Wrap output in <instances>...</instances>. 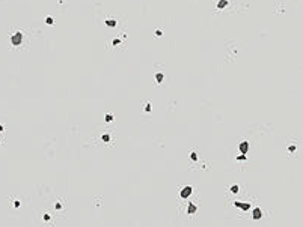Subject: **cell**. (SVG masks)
Instances as JSON below:
<instances>
[{
    "label": "cell",
    "mask_w": 303,
    "mask_h": 227,
    "mask_svg": "<svg viewBox=\"0 0 303 227\" xmlns=\"http://www.w3.org/2000/svg\"><path fill=\"white\" fill-rule=\"evenodd\" d=\"M234 205L238 206V208H241L243 211H249V209H250V205H247V203H240V202H235Z\"/></svg>",
    "instance_id": "8992f818"
},
{
    "label": "cell",
    "mask_w": 303,
    "mask_h": 227,
    "mask_svg": "<svg viewBox=\"0 0 303 227\" xmlns=\"http://www.w3.org/2000/svg\"><path fill=\"white\" fill-rule=\"evenodd\" d=\"M231 191H232V193H238V191H240V187H238V185H232V187H231Z\"/></svg>",
    "instance_id": "8fae6325"
},
{
    "label": "cell",
    "mask_w": 303,
    "mask_h": 227,
    "mask_svg": "<svg viewBox=\"0 0 303 227\" xmlns=\"http://www.w3.org/2000/svg\"><path fill=\"white\" fill-rule=\"evenodd\" d=\"M163 78H165V75H163L161 72L155 74V80H157V83H161V81H163Z\"/></svg>",
    "instance_id": "52a82bcc"
},
{
    "label": "cell",
    "mask_w": 303,
    "mask_h": 227,
    "mask_svg": "<svg viewBox=\"0 0 303 227\" xmlns=\"http://www.w3.org/2000/svg\"><path fill=\"white\" fill-rule=\"evenodd\" d=\"M190 158H192L193 161H196V160H198V155H196V152H192V153H190Z\"/></svg>",
    "instance_id": "9a60e30c"
},
{
    "label": "cell",
    "mask_w": 303,
    "mask_h": 227,
    "mask_svg": "<svg viewBox=\"0 0 303 227\" xmlns=\"http://www.w3.org/2000/svg\"><path fill=\"white\" fill-rule=\"evenodd\" d=\"M5 128H3V125H0V131H3Z\"/></svg>",
    "instance_id": "e0dca14e"
},
{
    "label": "cell",
    "mask_w": 303,
    "mask_h": 227,
    "mask_svg": "<svg viewBox=\"0 0 303 227\" xmlns=\"http://www.w3.org/2000/svg\"><path fill=\"white\" fill-rule=\"evenodd\" d=\"M192 193H193V188H192L190 185L183 187V188H181V191H180V197H181L183 200H185V198H188V197L192 195Z\"/></svg>",
    "instance_id": "6da1fadb"
},
{
    "label": "cell",
    "mask_w": 303,
    "mask_h": 227,
    "mask_svg": "<svg viewBox=\"0 0 303 227\" xmlns=\"http://www.w3.org/2000/svg\"><path fill=\"white\" fill-rule=\"evenodd\" d=\"M106 24L110 26V27H113V26H116V21L115 20H106Z\"/></svg>",
    "instance_id": "ba28073f"
},
{
    "label": "cell",
    "mask_w": 303,
    "mask_h": 227,
    "mask_svg": "<svg viewBox=\"0 0 303 227\" xmlns=\"http://www.w3.org/2000/svg\"><path fill=\"white\" fill-rule=\"evenodd\" d=\"M226 3H228V0H220L219 5H217V8H220V9H222V8H225V5H226Z\"/></svg>",
    "instance_id": "30bf717a"
},
{
    "label": "cell",
    "mask_w": 303,
    "mask_h": 227,
    "mask_svg": "<svg viewBox=\"0 0 303 227\" xmlns=\"http://www.w3.org/2000/svg\"><path fill=\"white\" fill-rule=\"evenodd\" d=\"M240 160H241V161H244V160H246V153H240V155L237 157V161H240Z\"/></svg>",
    "instance_id": "4fadbf2b"
},
{
    "label": "cell",
    "mask_w": 303,
    "mask_h": 227,
    "mask_svg": "<svg viewBox=\"0 0 303 227\" xmlns=\"http://www.w3.org/2000/svg\"><path fill=\"white\" fill-rule=\"evenodd\" d=\"M252 218H253V220H261V218H262V212H261L259 208H255V209H253Z\"/></svg>",
    "instance_id": "277c9868"
},
{
    "label": "cell",
    "mask_w": 303,
    "mask_h": 227,
    "mask_svg": "<svg viewBox=\"0 0 303 227\" xmlns=\"http://www.w3.org/2000/svg\"><path fill=\"white\" fill-rule=\"evenodd\" d=\"M45 23H48V24H53V18H51V17H47V18H45Z\"/></svg>",
    "instance_id": "2e32d148"
},
{
    "label": "cell",
    "mask_w": 303,
    "mask_h": 227,
    "mask_svg": "<svg viewBox=\"0 0 303 227\" xmlns=\"http://www.w3.org/2000/svg\"><path fill=\"white\" fill-rule=\"evenodd\" d=\"M104 119H106V122H112V120H113V114H112V113L106 114V117H104Z\"/></svg>",
    "instance_id": "9c48e42d"
},
{
    "label": "cell",
    "mask_w": 303,
    "mask_h": 227,
    "mask_svg": "<svg viewBox=\"0 0 303 227\" xmlns=\"http://www.w3.org/2000/svg\"><path fill=\"white\" fill-rule=\"evenodd\" d=\"M196 211H198V206H196V205L190 203V205L187 206V214H188V215H193V214H196Z\"/></svg>",
    "instance_id": "5b68a950"
},
{
    "label": "cell",
    "mask_w": 303,
    "mask_h": 227,
    "mask_svg": "<svg viewBox=\"0 0 303 227\" xmlns=\"http://www.w3.org/2000/svg\"><path fill=\"white\" fill-rule=\"evenodd\" d=\"M21 42H23V33L21 32H17L11 36V44L12 45H20Z\"/></svg>",
    "instance_id": "7a4b0ae2"
},
{
    "label": "cell",
    "mask_w": 303,
    "mask_h": 227,
    "mask_svg": "<svg viewBox=\"0 0 303 227\" xmlns=\"http://www.w3.org/2000/svg\"><path fill=\"white\" fill-rule=\"evenodd\" d=\"M238 149H240V152H241V153H246V152L249 150V143H247L246 140H243V141L238 145Z\"/></svg>",
    "instance_id": "3957f363"
},
{
    "label": "cell",
    "mask_w": 303,
    "mask_h": 227,
    "mask_svg": "<svg viewBox=\"0 0 303 227\" xmlns=\"http://www.w3.org/2000/svg\"><path fill=\"white\" fill-rule=\"evenodd\" d=\"M101 138H103V141H106V143H107V141H110V135H109V134H104Z\"/></svg>",
    "instance_id": "7c38bea8"
},
{
    "label": "cell",
    "mask_w": 303,
    "mask_h": 227,
    "mask_svg": "<svg viewBox=\"0 0 303 227\" xmlns=\"http://www.w3.org/2000/svg\"><path fill=\"white\" fill-rule=\"evenodd\" d=\"M145 110L146 111H151V102H145Z\"/></svg>",
    "instance_id": "5bb4252c"
}]
</instances>
